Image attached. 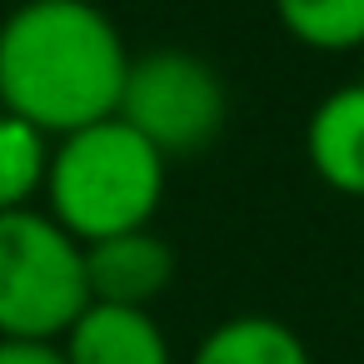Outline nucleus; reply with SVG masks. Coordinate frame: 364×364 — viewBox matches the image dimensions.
<instances>
[{
    "label": "nucleus",
    "instance_id": "obj_11",
    "mask_svg": "<svg viewBox=\"0 0 364 364\" xmlns=\"http://www.w3.org/2000/svg\"><path fill=\"white\" fill-rule=\"evenodd\" d=\"M0 364H65L60 339H6L0 334Z\"/></svg>",
    "mask_w": 364,
    "mask_h": 364
},
{
    "label": "nucleus",
    "instance_id": "obj_9",
    "mask_svg": "<svg viewBox=\"0 0 364 364\" xmlns=\"http://www.w3.org/2000/svg\"><path fill=\"white\" fill-rule=\"evenodd\" d=\"M274 21L319 55L364 50V0H274Z\"/></svg>",
    "mask_w": 364,
    "mask_h": 364
},
{
    "label": "nucleus",
    "instance_id": "obj_5",
    "mask_svg": "<svg viewBox=\"0 0 364 364\" xmlns=\"http://www.w3.org/2000/svg\"><path fill=\"white\" fill-rule=\"evenodd\" d=\"M85 284H90V304L150 309L175 284V250L150 225L95 240V245H85Z\"/></svg>",
    "mask_w": 364,
    "mask_h": 364
},
{
    "label": "nucleus",
    "instance_id": "obj_7",
    "mask_svg": "<svg viewBox=\"0 0 364 364\" xmlns=\"http://www.w3.org/2000/svg\"><path fill=\"white\" fill-rule=\"evenodd\" d=\"M304 155L334 195L364 200V85H339L309 110Z\"/></svg>",
    "mask_w": 364,
    "mask_h": 364
},
{
    "label": "nucleus",
    "instance_id": "obj_1",
    "mask_svg": "<svg viewBox=\"0 0 364 364\" xmlns=\"http://www.w3.org/2000/svg\"><path fill=\"white\" fill-rule=\"evenodd\" d=\"M130 46L95 0H21L0 21V110L60 140L120 110Z\"/></svg>",
    "mask_w": 364,
    "mask_h": 364
},
{
    "label": "nucleus",
    "instance_id": "obj_4",
    "mask_svg": "<svg viewBox=\"0 0 364 364\" xmlns=\"http://www.w3.org/2000/svg\"><path fill=\"white\" fill-rule=\"evenodd\" d=\"M115 115L135 135H145L165 160H195L220 140L230 120V90L205 55L165 46L130 55Z\"/></svg>",
    "mask_w": 364,
    "mask_h": 364
},
{
    "label": "nucleus",
    "instance_id": "obj_3",
    "mask_svg": "<svg viewBox=\"0 0 364 364\" xmlns=\"http://www.w3.org/2000/svg\"><path fill=\"white\" fill-rule=\"evenodd\" d=\"M85 304V245L36 205L0 215V334L60 339Z\"/></svg>",
    "mask_w": 364,
    "mask_h": 364
},
{
    "label": "nucleus",
    "instance_id": "obj_8",
    "mask_svg": "<svg viewBox=\"0 0 364 364\" xmlns=\"http://www.w3.org/2000/svg\"><path fill=\"white\" fill-rule=\"evenodd\" d=\"M190 364H314L304 339L274 314H230L190 354Z\"/></svg>",
    "mask_w": 364,
    "mask_h": 364
},
{
    "label": "nucleus",
    "instance_id": "obj_10",
    "mask_svg": "<svg viewBox=\"0 0 364 364\" xmlns=\"http://www.w3.org/2000/svg\"><path fill=\"white\" fill-rule=\"evenodd\" d=\"M46 170H50V135L0 110V215L31 210L36 195L46 190Z\"/></svg>",
    "mask_w": 364,
    "mask_h": 364
},
{
    "label": "nucleus",
    "instance_id": "obj_2",
    "mask_svg": "<svg viewBox=\"0 0 364 364\" xmlns=\"http://www.w3.org/2000/svg\"><path fill=\"white\" fill-rule=\"evenodd\" d=\"M170 160L120 115L50 140L46 215L80 245L145 230L165 200Z\"/></svg>",
    "mask_w": 364,
    "mask_h": 364
},
{
    "label": "nucleus",
    "instance_id": "obj_6",
    "mask_svg": "<svg viewBox=\"0 0 364 364\" xmlns=\"http://www.w3.org/2000/svg\"><path fill=\"white\" fill-rule=\"evenodd\" d=\"M65 364H175L170 339L150 309L85 304V314L60 334Z\"/></svg>",
    "mask_w": 364,
    "mask_h": 364
}]
</instances>
